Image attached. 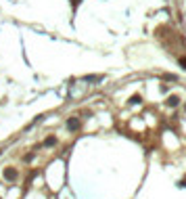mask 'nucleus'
I'll list each match as a JSON object with an SVG mask.
<instances>
[{"instance_id": "f257e3e1", "label": "nucleus", "mask_w": 186, "mask_h": 199, "mask_svg": "<svg viewBox=\"0 0 186 199\" xmlns=\"http://www.w3.org/2000/svg\"><path fill=\"white\" fill-rule=\"evenodd\" d=\"M80 126H82L80 117H69V119H67V130H71V132L80 130Z\"/></svg>"}, {"instance_id": "f03ea898", "label": "nucleus", "mask_w": 186, "mask_h": 199, "mask_svg": "<svg viewBox=\"0 0 186 199\" xmlns=\"http://www.w3.org/2000/svg\"><path fill=\"white\" fill-rule=\"evenodd\" d=\"M4 178H6L9 182H15V180L19 178V172H17L15 168H6V170H4Z\"/></svg>"}, {"instance_id": "7ed1b4c3", "label": "nucleus", "mask_w": 186, "mask_h": 199, "mask_svg": "<svg viewBox=\"0 0 186 199\" xmlns=\"http://www.w3.org/2000/svg\"><path fill=\"white\" fill-rule=\"evenodd\" d=\"M165 103H167V107H172V109H174V107L180 105V96H178V94H172V96H167V101H165Z\"/></svg>"}, {"instance_id": "20e7f679", "label": "nucleus", "mask_w": 186, "mask_h": 199, "mask_svg": "<svg viewBox=\"0 0 186 199\" xmlns=\"http://www.w3.org/2000/svg\"><path fill=\"white\" fill-rule=\"evenodd\" d=\"M42 145H44V147H55V145H57V139H55V136H46Z\"/></svg>"}, {"instance_id": "39448f33", "label": "nucleus", "mask_w": 186, "mask_h": 199, "mask_svg": "<svg viewBox=\"0 0 186 199\" xmlns=\"http://www.w3.org/2000/svg\"><path fill=\"white\" fill-rule=\"evenodd\" d=\"M84 80H86V82H101V80H103V76H86Z\"/></svg>"}, {"instance_id": "423d86ee", "label": "nucleus", "mask_w": 186, "mask_h": 199, "mask_svg": "<svg viewBox=\"0 0 186 199\" xmlns=\"http://www.w3.org/2000/svg\"><path fill=\"white\" fill-rule=\"evenodd\" d=\"M163 80H167V82H176L178 78H176L174 73H163Z\"/></svg>"}, {"instance_id": "0eeeda50", "label": "nucleus", "mask_w": 186, "mask_h": 199, "mask_svg": "<svg viewBox=\"0 0 186 199\" xmlns=\"http://www.w3.org/2000/svg\"><path fill=\"white\" fill-rule=\"evenodd\" d=\"M142 99H140V94H134L132 99H130V105H136V103H140Z\"/></svg>"}, {"instance_id": "6e6552de", "label": "nucleus", "mask_w": 186, "mask_h": 199, "mask_svg": "<svg viewBox=\"0 0 186 199\" xmlns=\"http://www.w3.org/2000/svg\"><path fill=\"white\" fill-rule=\"evenodd\" d=\"M34 157H36V153H27V155H25V157H23V162H32Z\"/></svg>"}, {"instance_id": "1a4fd4ad", "label": "nucleus", "mask_w": 186, "mask_h": 199, "mask_svg": "<svg viewBox=\"0 0 186 199\" xmlns=\"http://www.w3.org/2000/svg\"><path fill=\"white\" fill-rule=\"evenodd\" d=\"M178 63L182 65V69H186V57H180V59H178Z\"/></svg>"}, {"instance_id": "9d476101", "label": "nucleus", "mask_w": 186, "mask_h": 199, "mask_svg": "<svg viewBox=\"0 0 186 199\" xmlns=\"http://www.w3.org/2000/svg\"><path fill=\"white\" fill-rule=\"evenodd\" d=\"M80 2H82V0H71V4H73V9H75V6H78Z\"/></svg>"}]
</instances>
